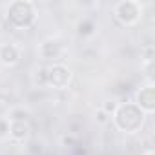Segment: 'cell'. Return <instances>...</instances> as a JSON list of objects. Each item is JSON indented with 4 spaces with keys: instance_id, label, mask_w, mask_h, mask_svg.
I'll return each instance as SVG.
<instances>
[{
    "instance_id": "4",
    "label": "cell",
    "mask_w": 155,
    "mask_h": 155,
    "mask_svg": "<svg viewBox=\"0 0 155 155\" xmlns=\"http://www.w3.org/2000/svg\"><path fill=\"white\" fill-rule=\"evenodd\" d=\"M71 81V71L64 64L48 66V86L53 90H66Z\"/></svg>"
},
{
    "instance_id": "1",
    "label": "cell",
    "mask_w": 155,
    "mask_h": 155,
    "mask_svg": "<svg viewBox=\"0 0 155 155\" xmlns=\"http://www.w3.org/2000/svg\"><path fill=\"white\" fill-rule=\"evenodd\" d=\"M115 126L124 133H135L144 124V111L135 102H122L111 115Z\"/></svg>"
},
{
    "instance_id": "3",
    "label": "cell",
    "mask_w": 155,
    "mask_h": 155,
    "mask_svg": "<svg viewBox=\"0 0 155 155\" xmlns=\"http://www.w3.org/2000/svg\"><path fill=\"white\" fill-rule=\"evenodd\" d=\"M140 13H142L140 4L135 2V0H122V2H117L113 6L115 18L124 26H133L140 18Z\"/></svg>"
},
{
    "instance_id": "14",
    "label": "cell",
    "mask_w": 155,
    "mask_h": 155,
    "mask_svg": "<svg viewBox=\"0 0 155 155\" xmlns=\"http://www.w3.org/2000/svg\"><path fill=\"white\" fill-rule=\"evenodd\" d=\"M117 106H119V104H117L115 101H106V102L102 104V108H101V110H102V111H106V113H108V115L111 117V115L115 113V110H117Z\"/></svg>"
},
{
    "instance_id": "17",
    "label": "cell",
    "mask_w": 155,
    "mask_h": 155,
    "mask_svg": "<svg viewBox=\"0 0 155 155\" xmlns=\"http://www.w3.org/2000/svg\"><path fill=\"white\" fill-rule=\"evenodd\" d=\"M144 155H155V153H153V151H151V150H150V151H146V153H144Z\"/></svg>"
},
{
    "instance_id": "16",
    "label": "cell",
    "mask_w": 155,
    "mask_h": 155,
    "mask_svg": "<svg viewBox=\"0 0 155 155\" xmlns=\"http://www.w3.org/2000/svg\"><path fill=\"white\" fill-rule=\"evenodd\" d=\"M28 150H29L31 153H37V151L40 153V150H42V144H40L38 140H33V142H29V148H28Z\"/></svg>"
},
{
    "instance_id": "15",
    "label": "cell",
    "mask_w": 155,
    "mask_h": 155,
    "mask_svg": "<svg viewBox=\"0 0 155 155\" xmlns=\"http://www.w3.org/2000/svg\"><path fill=\"white\" fill-rule=\"evenodd\" d=\"M110 120H111V117H110L106 111L97 110V122H99V124H106V122H110Z\"/></svg>"
},
{
    "instance_id": "12",
    "label": "cell",
    "mask_w": 155,
    "mask_h": 155,
    "mask_svg": "<svg viewBox=\"0 0 155 155\" xmlns=\"http://www.w3.org/2000/svg\"><path fill=\"white\" fill-rule=\"evenodd\" d=\"M60 144L64 148H75L77 146V137H73L71 133H66V135L60 137Z\"/></svg>"
},
{
    "instance_id": "7",
    "label": "cell",
    "mask_w": 155,
    "mask_h": 155,
    "mask_svg": "<svg viewBox=\"0 0 155 155\" xmlns=\"http://www.w3.org/2000/svg\"><path fill=\"white\" fill-rule=\"evenodd\" d=\"M62 53V44L58 40H46L40 44V57L46 60H57Z\"/></svg>"
},
{
    "instance_id": "6",
    "label": "cell",
    "mask_w": 155,
    "mask_h": 155,
    "mask_svg": "<svg viewBox=\"0 0 155 155\" xmlns=\"http://www.w3.org/2000/svg\"><path fill=\"white\" fill-rule=\"evenodd\" d=\"M20 60V49L15 44H2L0 46V62L4 66H15Z\"/></svg>"
},
{
    "instance_id": "8",
    "label": "cell",
    "mask_w": 155,
    "mask_h": 155,
    "mask_svg": "<svg viewBox=\"0 0 155 155\" xmlns=\"http://www.w3.org/2000/svg\"><path fill=\"white\" fill-rule=\"evenodd\" d=\"M31 128L28 122H9V137L17 142H24L29 139Z\"/></svg>"
},
{
    "instance_id": "5",
    "label": "cell",
    "mask_w": 155,
    "mask_h": 155,
    "mask_svg": "<svg viewBox=\"0 0 155 155\" xmlns=\"http://www.w3.org/2000/svg\"><path fill=\"white\" fill-rule=\"evenodd\" d=\"M137 106L144 111V113H151L153 110H155V88H153V84H148V86H144V88H140L139 91H137Z\"/></svg>"
},
{
    "instance_id": "9",
    "label": "cell",
    "mask_w": 155,
    "mask_h": 155,
    "mask_svg": "<svg viewBox=\"0 0 155 155\" xmlns=\"http://www.w3.org/2000/svg\"><path fill=\"white\" fill-rule=\"evenodd\" d=\"M29 117H31L29 110H26L24 106H17V108H11V110H9V113H8L6 119H8L9 122H28Z\"/></svg>"
},
{
    "instance_id": "10",
    "label": "cell",
    "mask_w": 155,
    "mask_h": 155,
    "mask_svg": "<svg viewBox=\"0 0 155 155\" xmlns=\"http://www.w3.org/2000/svg\"><path fill=\"white\" fill-rule=\"evenodd\" d=\"M97 26L91 18H82L79 24H77V33H79V37H91L95 33Z\"/></svg>"
},
{
    "instance_id": "11",
    "label": "cell",
    "mask_w": 155,
    "mask_h": 155,
    "mask_svg": "<svg viewBox=\"0 0 155 155\" xmlns=\"http://www.w3.org/2000/svg\"><path fill=\"white\" fill-rule=\"evenodd\" d=\"M33 82L37 88H48V68H38L33 75Z\"/></svg>"
},
{
    "instance_id": "13",
    "label": "cell",
    "mask_w": 155,
    "mask_h": 155,
    "mask_svg": "<svg viewBox=\"0 0 155 155\" xmlns=\"http://www.w3.org/2000/svg\"><path fill=\"white\" fill-rule=\"evenodd\" d=\"M9 135V120L6 117H0V139Z\"/></svg>"
},
{
    "instance_id": "2",
    "label": "cell",
    "mask_w": 155,
    "mask_h": 155,
    "mask_svg": "<svg viewBox=\"0 0 155 155\" xmlns=\"http://www.w3.org/2000/svg\"><path fill=\"white\" fill-rule=\"evenodd\" d=\"M9 28L15 29H28L33 26L35 18H37V9L33 2L28 0H17V2L9 4L8 8V15H6Z\"/></svg>"
}]
</instances>
